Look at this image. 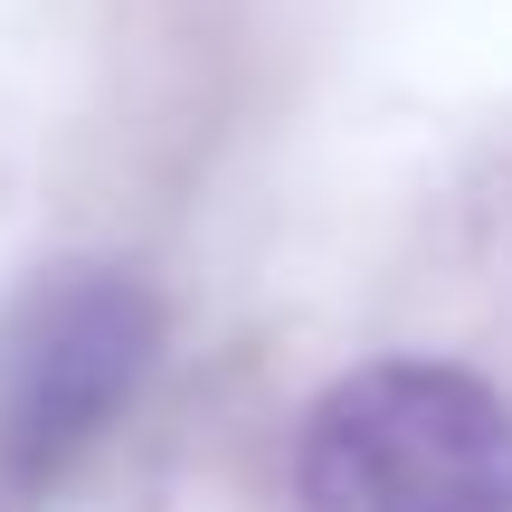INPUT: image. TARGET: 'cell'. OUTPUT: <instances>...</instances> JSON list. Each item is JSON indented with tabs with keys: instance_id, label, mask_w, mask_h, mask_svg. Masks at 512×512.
I'll list each match as a JSON object with an SVG mask.
<instances>
[{
	"instance_id": "6da1fadb",
	"label": "cell",
	"mask_w": 512,
	"mask_h": 512,
	"mask_svg": "<svg viewBox=\"0 0 512 512\" xmlns=\"http://www.w3.org/2000/svg\"><path fill=\"white\" fill-rule=\"evenodd\" d=\"M304 512H512V399L465 361H361L304 408Z\"/></svg>"
},
{
	"instance_id": "7a4b0ae2",
	"label": "cell",
	"mask_w": 512,
	"mask_h": 512,
	"mask_svg": "<svg viewBox=\"0 0 512 512\" xmlns=\"http://www.w3.org/2000/svg\"><path fill=\"white\" fill-rule=\"evenodd\" d=\"M162 361V294L124 266H48L0 304V512H29Z\"/></svg>"
}]
</instances>
